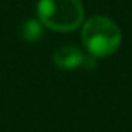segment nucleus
Masks as SVG:
<instances>
[{
	"label": "nucleus",
	"instance_id": "f257e3e1",
	"mask_svg": "<svg viewBox=\"0 0 132 132\" xmlns=\"http://www.w3.org/2000/svg\"><path fill=\"white\" fill-rule=\"evenodd\" d=\"M81 39L92 56L107 57L118 50L121 44V31L112 19L93 16L84 23Z\"/></svg>",
	"mask_w": 132,
	"mask_h": 132
},
{
	"label": "nucleus",
	"instance_id": "7ed1b4c3",
	"mask_svg": "<svg viewBox=\"0 0 132 132\" xmlns=\"http://www.w3.org/2000/svg\"><path fill=\"white\" fill-rule=\"evenodd\" d=\"M53 61L57 67L64 70H73L84 64V53L73 45H65L54 51Z\"/></svg>",
	"mask_w": 132,
	"mask_h": 132
},
{
	"label": "nucleus",
	"instance_id": "f03ea898",
	"mask_svg": "<svg viewBox=\"0 0 132 132\" xmlns=\"http://www.w3.org/2000/svg\"><path fill=\"white\" fill-rule=\"evenodd\" d=\"M39 22L59 33L76 30L84 20V8L81 0H39Z\"/></svg>",
	"mask_w": 132,
	"mask_h": 132
},
{
	"label": "nucleus",
	"instance_id": "20e7f679",
	"mask_svg": "<svg viewBox=\"0 0 132 132\" xmlns=\"http://www.w3.org/2000/svg\"><path fill=\"white\" fill-rule=\"evenodd\" d=\"M20 33H22V37L27 40V42H36L42 37V33H44V28H42V23L36 19H28L23 22L22 28H20Z\"/></svg>",
	"mask_w": 132,
	"mask_h": 132
}]
</instances>
